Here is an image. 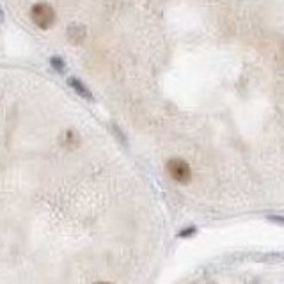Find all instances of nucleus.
Listing matches in <instances>:
<instances>
[{
  "mask_svg": "<svg viewBox=\"0 0 284 284\" xmlns=\"http://www.w3.org/2000/svg\"><path fill=\"white\" fill-rule=\"evenodd\" d=\"M68 84H69V87L75 89V91H77L82 98H87V100H92V94H91V91H89V89H87V85L82 84V82L78 80V78H68Z\"/></svg>",
  "mask_w": 284,
  "mask_h": 284,
  "instance_id": "3",
  "label": "nucleus"
},
{
  "mask_svg": "<svg viewBox=\"0 0 284 284\" xmlns=\"http://www.w3.org/2000/svg\"><path fill=\"white\" fill-rule=\"evenodd\" d=\"M52 64H54V68H57L59 71H64V64H62V59L54 57V59H52Z\"/></svg>",
  "mask_w": 284,
  "mask_h": 284,
  "instance_id": "4",
  "label": "nucleus"
},
{
  "mask_svg": "<svg viewBox=\"0 0 284 284\" xmlns=\"http://www.w3.org/2000/svg\"><path fill=\"white\" fill-rule=\"evenodd\" d=\"M94 284H110V282H105V280H100V282H94Z\"/></svg>",
  "mask_w": 284,
  "mask_h": 284,
  "instance_id": "5",
  "label": "nucleus"
},
{
  "mask_svg": "<svg viewBox=\"0 0 284 284\" xmlns=\"http://www.w3.org/2000/svg\"><path fill=\"white\" fill-rule=\"evenodd\" d=\"M208 284H215V282H208Z\"/></svg>",
  "mask_w": 284,
  "mask_h": 284,
  "instance_id": "6",
  "label": "nucleus"
},
{
  "mask_svg": "<svg viewBox=\"0 0 284 284\" xmlns=\"http://www.w3.org/2000/svg\"><path fill=\"white\" fill-rule=\"evenodd\" d=\"M167 171H169L171 178H173L174 181H178V183H181V185L188 183L190 178H192L190 165H188L185 160H181V158H173V160L167 164Z\"/></svg>",
  "mask_w": 284,
  "mask_h": 284,
  "instance_id": "2",
  "label": "nucleus"
},
{
  "mask_svg": "<svg viewBox=\"0 0 284 284\" xmlns=\"http://www.w3.org/2000/svg\"><path fill=\"white\" fill-rule=\"evenodd\" d=\"M31 18L32 22L38 25L39 29H50L55 22V11L50 4H36L31 9Z\"/></svg>",
  "mask_w": 284,
  "mask_h": 284,
  "instance_id": "1",
  "label": "nucleus"
}]
</instances>
